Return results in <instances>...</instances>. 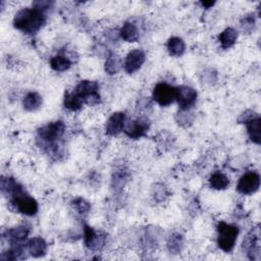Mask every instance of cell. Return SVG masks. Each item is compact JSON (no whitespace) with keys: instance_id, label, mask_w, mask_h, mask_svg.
<instances>
[{"instance_id":"cell-12","label":"cell","mask_w":261,"mask_h":261,"mask_svg":"<svg viewBox=\"0 0 261 261\" xmlns=\"http://www.w3.org/2000/svg\"><path fill=\"white\" fill-rule=\"evenodd\" d=\"M125 123V114L123 112H114L106 122V134L109 136L118 135L123 130Z\"/></svg>"},{"instance_id":"cell-24","label":"cell","mask_w":261,"mask_h":261,"mask_svg":"<svg viewBox=\"0 0 261 261\" xmlns=\"http://www.w3.org/2000/svg\"><path fill=\"white\" fill-rule=\"evenodd\" d=\"M73 206H74V208L78 211V213H80V214H85V213H87L88 212L89 210H90V208H91V206H90V204L87 202L85 199H83V198H77V199H75L74 201H73Z\"/></svg>"},{"instance_id":"cell-8","label":"cell","mask_w":261,"mask_h":261,"mask_svg":"<svg viewBox=\"0 0 261 261\" xmlns=\"http://www.w3.org/2000/svg\"><path fill=\"white\" fill-rule=\"evenodd\" d=\"M260 187V176L255 171H249L242 176L238 182L237 189L243 195H251Z\"/></svg>"},{"instance_id":"cell-6","label":"cell","mask_w":261,"mask_h":261,"mask_svg":"<svg viewBox=\"0 0 261 261\" xmlns=\"http://www.w3.org/2000/svg\"><path fill=\"white\" fill-rule=\"evenodd\" d=\"M152 97L160 106H168L176 101L177 87H172L166 83H158L154 87Z\"/></svg>"},{"instance_id":"cell-3","label":"cell","mask_w":261,"mask_h":261,"mask_svg":"<svg viewBox=\"0 0 261 261\" xmlns=\"http://www.w3.org/2000/svg\"><path fill=\"white\" fill-rule=\"evenodd\" d=\"M239 236V228L234 225L221 222L217 225V245L225 251L231 252L237 242Z\"/></svg>"},{"instance_id":"cell-27","label":"cell","mask_w":261,"mask_h":261,"mask_svg":"<svg viewBox=\"0 0 261 261\" xmlns=\"http://www.w3.org/2000/svg\"><path fill=\"white\" fill-rule=\"evenodd\" d=\"M258 115H257V113H255L254 111H251V110H249V111H246V112H244L243 114H242V116L240 117V121L241 122H244V123H246L247 121H249V120H251V119H253V118H255V117H257Z\"/></svg>"},{"instance_id":"cell-18","label":"cell","mask_w":261,"mask_h":261,"mask_svg":"<svg viewBox=\"0 0 261 261\" xmlns=\"http://www.w3.org/2000/svg\"><path fill=\"white\" fill-rule=\"evenodd\" d=\"M260 117L257 116L246 122L247 132L251 141L255 144H260L261 142V130H260Z\"/></svg>"},{"instance_id":"cell-23","label":"cell","mask_w":261,"mask_h":261,"mask_svg":"<svg viewBox=\"0 0 261 261\" xmlns=\"http://www.w3.org/2000/svg\"><path fill=\"white\" fill-rule=\"evenodd\" d=\"M72 66V61L69 57L63 55H56L50 59V67L56 72H66Z\"/></svg>"},{"instance_id":"cell-10","label":"cell","mask_w":261,"mask_h":261,"mask_svg":"<svg viewBox=\"0 0 261 261\" xmlns=\"http://www.w3.org/2000/svg\"><path fill=\"white\" fill-rule=\"evenodd\" d=\"M84 239L85 244L90 250L98 251L103 248L105 244V236L102 234L96 233L91 227L85 226L84 228Z\"/></svg>"},{"instance_id":"cell-20","label":"cell","mask_w":261,"mask_h":261,"mask_svg":"<svg viewBox=\"0 0 261 261\" xmlns=\"http://www.w3.org/2000/svg\"><path fill=\"white\" fill-rule=\"evenodd\" d=\"M24 108L28 111H35L42 105V96L37 92L28 93L23 100Z\"/></svg>"},{"instance_id":"cell-15","label":"cell","mask_w":261,"mask_h":261,"mask_svg":"<svg viewBox=\"0 0 261 261\" xmlns=\"http://www.w3.org/2000/svg\"><path fill=\"white\" fill-rule=\"evenodd\" d=\"M30 234V230L26 226H20L14 229H11L7 232L6 238L12 243V244H21L23 241H25Z\"/></svg>"},{"instance_id":"cell-11","label":"cell","mask_w":261,"mask_h":261,"mask_svg":"<svg viewBox=\"0 0 261 261\" xmlns=\"http://www.w3.org/2000/svg\"><path fill=\"white\" fill-rule=\"evenodd\" d=\"M146 55L140 49H135L128 52L124 61V70L127 74H133L137 72L145 62Z\"/></svg>"},{"instance_id":"cell-28","label":"cell","mask_w":261,"mask_h":261,"mask_svg":"<svg viewBox=\"0 0 261 261\" xmlns=\"http://www.w3.org/2000/svg\"><path fill=\"white\" fill-rule=\"evenodd\" d=\"M34 9H38L42 12H45L46 10H48L51 6V3H48V2H37L35 3L34 5Z\"/></svg>"},{"instance_id":"cell-1","label":"cell","mask_w":261,"mask_h":261,"mask_svg":"<svg viewBox=\"0 0 261 261\" xmlns=\"http://www.w3.org/2000/svg\"><path fill=\"white\" fill-rule=\"evenodd\" d=\"M45 15L38 9H23L17 13L14 19V26L16 29L33 35L36 34L42 26L45 24Z\"/></svg>"},{"instance_id":"cell-29","label":"cell","mask_w":261,"mask_h":261,"mask_svg":"<svg viewBox=\"0 0 261 261\" xmlns=\"http://www.w3.org/2000/svg\"><path fill=\"white\" fill-rule=\"evenodd\" d=\"M201 5L203 6V7H205L206 9H209V8H211V7H213V5H214V3H212V2H210V3H201Z\"/></svg>"},{"instance_id":"cell-9","label":"cell","mask_w":261,"mask_h":261,"mask_svg":"<svg viewBox=\"0 0 261 261\" xmlns=\"http://www.w3.org/2000/svg\"><path fill=\"white\" fill-rule=\"evenodd\" d=\"M197 100V92L195 89L189 86H180L177 87V97L176 101L178 102L181 110H189L194 106Z\"/></svg>"},{"instance_id":"cell-26","label":"cell","mask_w":261,"mask_h":261,"mask_svg":"<svg viewBox=\"0 0 261 261\" xmlns=\"http://www.w3.org/2000/svg\"><path fill=\"white\" fill-rule=\"evenodd\" d=\"M254 25H255V20L253 16H247L241 22L242 28L246 31H251L254 28Z\"/></svg>"},{"instance_id":"cell-2","label":"cell","mask_w":261,"mask_h":261,"mask_svg":"<svg viewBox=\"0 0 261 261\" xmlns=\"http://www.w3.org/2000/svg\"><path fill=\"white\" fill-rule=\"evenodd\" d=\"M66 132V124L61 120L53 121L42 126L38 130V141H41V146L46 147L50 152H57L56 142L63 136Z\"/></svg>"},{"instance_id":"cell-13","label":"cell","mask_w":261,"mask_h":261,"mask_svg":"<svg viewBox=\"0 0 261 261\" xmlns=\"http://www.w3.org/2000/svg\"><path fill=\"white\" fill-rule=\"evenodd\" d=\"M28 253L35 258L43 257L47 252V243L41 237H36L31 239L27 244Z\"/></svg>"},{"instance_id":"cell-4","label":"cell","mask_w":261,"mask_h":261,"mask_svg":"<svg viewBox=\"0 0 261 261\" xmlns=\"http://www.w3.org/2000/svg\"><path fill=\"white\" fill-rule=\"evenodd\" d=\"M98 90L99 86L97 82L82 81L76 86L74 92L83 99L84 103L90 106H94L100 103L101 100Z\"/></svg>"},{"instance_id":"cell-14","label":"cell","mask_w":261,"mask_h":261,"mask_svg":"<svg viewBox=\"0 0 261 261\" xmlns=\"http://www.w3.org/2000/svg\"><path fill=\"white\" fill-rule=\"evenodd\" d=\"M119 35L122 40L129 43L136 42L140 38V34L137 26L130 22H126L123 24V26L119 31Z\"/></svg>"},{"instance_id":"cell-17","label":"cell","mask_w":261,"mask_h":261,"mask_svg":"<svg viewBox=\"0 0 261 261\" xmlns=\"http://www.w3.org/2000/svg\"><path fill=\"white\" fill-rule=\"evenodd\" d=\"M238 39V32L233 28H227L219 36V41L224 49L231 48Z\"/></svg>"},{"instance_id":"cell-21","label":"cell","mask_w":261,"mask_h":261,"mask_svg":"<svg viewBox=\"0 0 261 261\" xmlns=\"http://www.w3.org/2000/svg\"><path fill=\"white\" fill-rule=\"evenodd\" d=\"M121 69V60L115 53H110L106 58L104 70L108 75H115Z\"/></svg>"},{"instance_id":"cell-22","label":"cell","mask_w":261,"mask_h":261,"mask_svg":"<svg viewBox=\"0 0 261 261\" xmlns=\"http://www.w3.org/2000/svg\"><path fill=\"white\" fill-rule=\"evenodd\" d=\"M64 106L70 109V110H73V111H76V110H79L82 108L83 104H84V101L83 99L77 95L75 92H70V93H67L66 96H64Z\"/></svg>"},{"instance_id":"cell-5","label":"cell","mask_w":261,"mask_h":261,"mask_svg":"<svg viewBox=\"0 0 261 261\" xmlns=\"http://www.w3.org/2000/svg\"><path fill=\"white\" fill-rule=\"evenodd\" d=\"M10 205L15 211L28 216H33L38 212L37 201L33 197L29 196L27 192L12 197Z\"/></svg>"},{"instance_id":"cell-25","label":"cell","mask_w":261,"mask_h":261,"mask_svg":"<svg viewBox=\"0 0 261 261\" xmlns=\"http://www.w3.org/2000/svg\"><path fill=\"white\" fill-rule=\"evenodd\" d=\"M168 247H169L170 252L178 253L179 251H181V247H182V238H181V236H179V235L172 236L170 238L169 243H168Z\"/></svg>"},{"instance_id":"cell-7","label":"cell","mask_w":261,"mask_h":261,"mask_svg":"<svg viewBox=\"0 0 261 261\" xmlns=\"http://www.w3.org/2000/svg\"><path fill=\"white\" fill-rule=\"evenodd\" d=\"M149 127H150L149 119L146 117H139L128 122L125 121L123 132L129 138L139 139L148 132Z\"/></svg>"},{"instance_id":"cell-19","label":"cell","mask_w":261,"mask_h":261,"mask_svg":"<svg viewBox=\"0 0 261 261\" xmlns=\"http://www.w3.org/2000/svg\"><path fill=\"white\" fill-rule=\"evenodd\" d=\"M209 184L210 187L214 190H225L229 187L230 180L223 172L216 171L211 175L209 179Z\"/></svg>"},{"instance_id":"cell-16","label":"cell","mask_w":261,"mask_h":261,"mask_svg":"<svg viewBox=\"0 0 261 261\" xmlns=\"http://www.w3.org/2000/svg\"><path fill=\"white\" fill-rule=\"evenodd\" d=\"M185 42L179 37H171L167 41V51L173 57H180L185 53Z\"/></svg>"}]
</instances>
